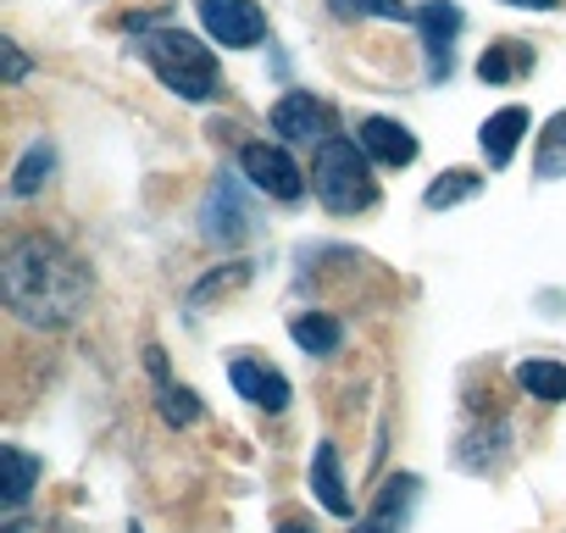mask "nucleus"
Segmentation results:
<instances>
[{
    "instance_id": "1",
    "label": "nucleus",
    "mask_w": 566,
    "mask_h": 533,
    "mask_svg": "<svg viewBox=\"0 0 566 533\" xmlns=\"http://www.w3.org/2000/svg\"><path fill=\"white\" fill-rule=\"evenodd\" d=\"M0 295L29 328H67L90 306V266L51 233H23L0 255Z\"/></svg>"
},
{
    "instance_id": "2",
    "label": "nucleus",
    "mask_w": 566,
    "mask_h": 533,
    "mask_svg": "<svg viewBox=\"0 0 566 533\" xmlns=\"http://www.w3.org/2000/svg\"><path fill=\"white\" fill-rule=\"evenodd\" d=\"M134 51H139V62H145L172 95H184V101H195V106L217 101V90H222V79H217V56H211V45H200L195 34L139 23Z\"/></svg>"
},
{
    "instance_id": "3",
    "label": "nucleus",
    "mask_w": 566,
    "mask_h": 533,
    "mask_svg": "<svg viewBox=\"0 0 566 533\" xmlns=\"http://www.w3.org/2000/svg\"><path fill=\"white\" fill-rule=\"evenodd\" d=\"M312 195L350 217V211H367L378 200V178H373V156L361 150V139H345L334 134L328 145H317V161H312Z\"/></svg>"
},
{
    "instance_id": "4",
    "label": "nucleus",
    "mask_w": 566,
    "mask_h": 533,
    "mask_svg": "<svg viewBox=\"0 0 566 533\" xmlns=\"http://www.w3.org/2000/svg\"><path fill=\"white\" fill-rule=\"evenodd\" d=\"M239 173L250 178V189H261L272 200H301L306 195V173L295 167V156L283 145H266V139L239 150Z\"/></svg>"
},
{
    "instance_id": "5",
    "label": "nucleus",
    "mask_w": 566,
    "mask_h": 533,
    "mask_svg": "<svg viewBox=\"0 0 566 533\" xmlns=\"http://www.w3.org/2000/svg\"><path fill=\"white\" fill-rule=\"evenodd\" d=\"M272 134L283 145H328L334 139V112L312 90H290L272 101Z\"/></svg>"
},
{
    "instance_id": "6",
    "label": "nucleus",
    "mask_w": 566,
    "mask_h": 533,
    "mask_svg": "<svg viewBox=\"0 0 566 533\" xmlns=\"http://www.w3.org/2000/svg\"><path fill=\"white\" fill-rule=\"evenodd\" d=\"M200 29L222 51H250L266 34V12L255 0H200Z\"/></svg>"
},
{
    "instance_id": "7",
    "label": "nucleus",
    "mask_w": 566,
    "mask_h": 533,
    "mask_svg": "<svg viewBox=\"0 0 566 533\" xmlns=\"http://www.w3.org/2000/svg\"><path fill=\"white\" fill-rule=\"evenodd\" d=\"M200 222H206V239H211V244H239V239L250 233V206H244V195H239V178L222 173V178L206 189Z\"/></svg>"
},
{
    "instance_id": "8",
    "label": "nucleus",
    "mask_w": 566,
    "mask_h": 533,
    "mask_svg": "<svg viewBox=\"0 0 566 533\" xmlns=\"http://www.w3.org/2000/svg\"><path fill=\"white\" fill-rule=\"evenodd\" d=\"M411 23L422 29L428 79H433V84H439V79H450V45H455V34H461V7H450V0H422Z\"/></svg>"
},
{
    "instance_id": "9",
    "label": "nucleus",
    "mask_w": 566,
    "mask_h": 533,
    "mask_svg": "<svg viewBox=\"0 0 566 533\" xmlns=\"http://www.w3.org/2000/svg\"><path fill=\"white\" fill-rule=\"evenodd\" d=\"M228 384L250 406H261V411H283V406H290V378H283L277 367H266V362H255V356H233L228 362Z\"/></svg>"
},
{
    "instance_id": "10",
    "label": "nucleus",
    "mask_w": 566,
    "mask_h": 533,
    "mask_svg": "<svg viewBox=\"0 0 566 533\" xmlns=\"http://www.w3.org/2000/svg\"><path fill=\"white\" fill-rule=\"evenodd\" d=\"M356 139H361V150H367L378 167H411V161H417V134H411L406 123H395V117H367V123L356 128Z\"/></svg>"
},
{
    "instance_id": "11",
    "label": "nucleus",
    "mask_w": 566,
    "mask_h": 533,
    "mask_svg": "<svg viewBox=\"0 0 566 533\" xmlns=\"http://www.w3.org/2000/svg\"><path fill=\"white\" fill-rule=\"evenodd\" d=\"M522 134H527V112H522V106H500V112L478 128L483 161H489V167H511V156H516Z\"/></svg>"
},
{
    "instance_id": "12",
    "label": "nucleus",
    "mask_w": 566,
    "mask_h": 533,
    "mask_svg": "<svg viewBox=\"0 0 566 533\" xmlns=\"http://www.w3.org/2000/svg\"><path fill=\"white\" fill-rule=\"evenodd\" d=\"M290 339H295L306 356H334V351L345 345V328H339L328 312H301V317L290 323Z\"/></svg>"
},
{
    "instance_id": "13",
    "label": "nucleus",
    "mask_w": 566,
    "mask_h": 533,
    "mask_svg": "<svg viewBox=\"0 0 566 533\" xmlns=\"http://www.w3.org/2000/svg\"><path fill=\"white\" fill-rule=\"evenodd\" d=\"M312 489H317V500H323L334 516H350V511H356V505H350V494H345L339 450H334V445H323V450H317V461H312Z\"/></svg>"
},
{
    "instance_id": "14",
    "label": "nucleus",
    "mask_w": 566,
    "mask_h": 533,
    "mask_svg": "<svg viewBox=\"0 0 566 533\" xmlns=\"http://www.w3.org/2000/svg\"><path fill=\"white\" fill-rule=\"evenodd\" d=\"M51 173H56V150H51L45 139H34V145L23 150V161L12 167V195H18V200H29V195H40Z\"/></svg>"
},
{
    "instance_id": "15",
    "label": "nucleus",
    "mask_w": 566,
    "mask_h": 533,
    "mask_svg": "<svg viewBox=\"0 0 566 533\" xmlns=\"http://www.w3.org/2000/svg\"><path fill=\"white\" fill-rule=\"evenodd\" d=\"M145 356H150V373H156V384H161V417H167L172 428H189V422L200 417V400H195L189 389L167 384V362H161V351H145Z\"/></svg>"
},
{
    "instance_id": "16",
    "label": "nucleus",
    "mask_w": 566,
    "mask_h": 533,
    "mask_svg": "<svg viewBox=\"0 0 566 533\" xmlns=\"http://www.w3.org/2000/svg\"><path fill=\"white\" fill-rule=\"evenodd\" d=\"M516 384H522L533 400H544V406H560V400H566V367H560V362H522V367H516Z\"/></svg>"
},
{
    "instance_id": "17",
    "label": "nucleus",
    "mask_w": 566,
    "mask_h": 533,
    "mask_svg": "<svg viewBox=\"0 0 566 533\" xmlns=\"http://www.w3.org/2000/svg\"><path fill=\"white\" fill-rule=\"evenodd\" d=\"M0 456H7V505H12V511H23V505H29V494H34V483H40V461H34L23 445H7Z\"/></svg>"
},
{
    "instance_id": "18",
    "label": "nucleus",
    "mask_w": 566,
    "mask_h": 533,
    "mask_svg": "<svg viewBox=\"0 0 566 533\" xmlns=\"http://www.w3.org/2000/svg\"><path fill=\"white\" fill-rule=\"evenodd\" d=\"M533 62V51L527 45H516V40H500V45H489L483 51V62H478V79L483 84H511L522 67Z\"/></svg>"
},
{
    "instance_id": "19",
    "label": "nucleus",
    "mask_w": 566,
    "mask_h": 533,
    "mask_svg": "<svg viewBox=\"0 0 566 533\" xmlns=\"http://www.w3.org/2000/svg\"><path fill=\"white\" fill-rule=\"evenodd\" d=\"M533 173L538 178H566V112H555L538 134V150H533Z\"/></svg>"
},
{
    "instance_id": "20",
    "label": "nucleus",
    "mask_w": 566,
    "mask_h": 533,
    "mask_svg": "<svg viewBox=\"0 0 566 533\" xmlns=\"http://www.w3.org/2000/svg\"><path fill=\"white\" fill-rule=\"evenodd\" d=\"M328 12L339 18V23H361V18H384V23H406V18H417L406 0H328Z\"/></svg>"
},
{
    "instance_id": "21",
    "label": "nucleus",
    "mask_w": 566,
    "mask_h": 533,
    "mask_svg": "<svg viewBox=\"0 0 566 533\" xmlns=\"http://www.w3.org/2000/svg\"><path fill=\"white\" fill-rule=\"evenodd\" d=\"M478 189H483V178H478V173H467V167H455V173H444L439 184H428L422 206H428V211H444V206H461V200H472Z\"/></svg>"
},
{
    "instance_id": "22",
    "label": "nucleus",
    "mask_w": 566,
    "mask_h": 533,
    "mask_svg": "<svg viewBox=\"0 0 566 533\" xmlns=\"http://www.w3.org/2000/svg\"><path fill=\"white\" fill-rule=\"evenodd\" d=\"M0 56H7V79H12V84H23V79H29V56H23L12 40H0Z\"/></svg>"
},
{
    "instance_id": "23",
    "label": "nucleus",
    "mask_w": 566,
    "mask_h": 533,
    "mask_svg": "<svg viewBox=\"0 0 566 533\" xmlns=\"http://www.w3.org/2000/svg\"><path fill=\"white\" fill-rule=\"evenodd\" d=\"M505 7H522V12H549V7H560V0H505Z\"/></svg>"
},
{
    "instance_id": "24",
    "label": "nucleus",
    "mask_w": 566,
    "mask_h": 533,
    "mask_svg": "<svg viewBox=\"0 0 566 533\" xmlns=\"http://www.w3.org/2000/svg\"><path fill=\"white\" fill-rule=\"evenodd\" d=\"M356 533H395V527H384V522H373V516H367V522H361Z\"/></svg>"
},
{
    "instance_id": "25",
    "label": "nucleus",
    "mask_w": 566,
    "mask_h": 533,
    "mask_svg": "<svg viewBox=\"0 0 566 533\" xmlns=\"http://www.w3.org/2000/svg\"><path fill=\"white\" fill-rule=\"evenodd\" d=\"M277 533H312V527H306V522H283Z\"/></svg>"
},
{
    "instance_id": "26",
    "label": "nucleus",
    "mask_w": 566,
    "mask_h": 533,
    "mask_svg": "<svg viewBox=\"0 0 566 533\" xmlns=\"http://www.w3.org/2000/svg\"><path fill=\"white\" fill-rule=\"evenodd\" d=\"M134 533H139V527H134Z\"/></svg>"
}]
</instances>
